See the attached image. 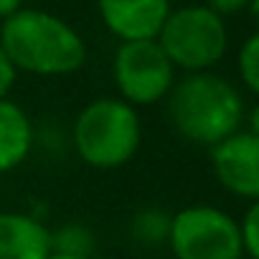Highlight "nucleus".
Segmentation results:
<instances>
[{"label":"nucleus","mask_w":259,"mask_h":259,"mask_svg":"<svg viewBox=\"0 0 259 259\" xmlns=\"http://www.w3.org/2000/svg\"><path fill=\"white\" fill-rule=\"evenodd\" d=\"M168 117L183 140L213 148L239 133L244 102L236 87L224 76L193 71L173 84L168 94Z\"/></svg>","instance_id":"obj_2"},{"label":"nucleus","mask_w":259,"mask_h":259,"mask_svg":"<svg viewBox=\"0 0 259 259\" xmlns=\"http://www.w3.org/2000/svg\"><path fill=\"white\" fill-rule=\"evenodd\" d=\"M158 44L176 69L188 74L208 71L219 64L229 46L224 18L208 6H183L165 18Z\"/></svg>","instance_id":"obj_4"},{"label":"nucleus","mask_w":259,"mask_h":259,"mask_svg":"<svg viewBox=\"0 0 259 259\" xmlns=\"http://www.w3.org/2000/svg\"><path fill=\"white\" fill-rule=\"evenodd\" d=\"M0 46L18 71L36 76H69L87 64V44L64 18L21 8L0 26Z\"/></svg>","instance_id":"obj_1"},{"label":"nucleus","mask_w":259,"mask_h":259,"mask_svg":"<svg viewBox=\"0 0 259 259\" xmlns=\"http://www.w3.org/2000/svg\"><path fill=\"white\" fill-rule=\"evenodd\" d=\"M249 124H251V135L259 138V104L251 109V114H249Z\"/></svg>","instance_id":"obj_18"},{"label":"nucleus","mask_w":259,"mask_h":259,"mask_svg":"<svg viewBox=\"0 0 259 259\" xmlns=\"http://www.w3.org/2000/svg\"><path fill=\"white\" fill-rule=\"evenodd\" d=\"M23 8V0H0V21L11 18L13 13H18Z\"/></svg>","instance_id":"obj_17"},{"label":"nucleus","mask_w":259,"mask_h":259,"mask_svg":"<svg viewBox=\"0 0 259 259\" xmlns=\"http://www.w3.org/2000/svg\"><path fill=\"white\" fill-rule=\"evenodd\" d=\"M130 234H133V239L143 246H158V244L168 241L170 213H165L160 208H143V211L135 213Z\"/></svg>","instance_id":"obj_11"},{"label":"nucleus","mask_w":259,"mask_h":259,"mask_svg":"<svg viewBox=\"0 0 259 259\" xmlns=\"http://www.w3.org/2000/svg\"><path fill=\"white\" fill-rule=\"evenodd\" d=\"M16 79H18V69H16L13 61L8 59L6 49L0 46V99H6V97L11 94Z\"/></svg>","instance_id":"obj_15"},{"label":"nucleus","mask_w":259,"mask_h":259,"mask_svg":"<svg viewBox=\"0 0 259 259\" xmlns=\"http://www.w3.org/2000/svg\"><path fill=\"white\" fill-rule=\"evenodd\" d=\"M241 229V244H244V251L251 256V259H259V198L251 203V208L246 211L244 221L239 224Z\"/></svg>","instance_id":"obj_14"},{"label":"nucleus","mask_w":259,"mask_h":259,"mask_svg":"<svg viewBox=\"0 0 259 259\" xmlns=\"http://www.w3.org/2000/svg\"><path fill=\"white\" fill-rule=\"evenodd\" d=\"M33 148V122L13 99H0V176L18 168Z\"/></svg>","instance_id":"obj_10"},{"label":"nucleus","mask_w":259,"mask_h":259,"mask_svg":"<svg viewBox=\"0 0 259 259\" xmlns=\"http://www.w3.org/2000/svg\"><path fill=\"white\" fill-rule=\"evenodd\" d=\"M249 259H251V256H249Z\"/></svg>","instance_id":"obj_20"},{"label":"nucleus","mask_w":259,"mask_h":259,"mask_svg":"<svg viewBox=\"0 0 259 259\" xmlns=\"http://www.w3.org/2000/svg\"><path fill=\"white\" fill-rule=\"evenodd\" d=\"M51 251L92 256L94 254V234L84 224H64L51 231Z\"/></svg>","instance_id":"obj_12"},{"label":"nucleus","mask_w":259,"mask_h":259,"mask_svg":"<svg viewBox=\"0 0 259 259\" xmlns=\"http://www.w3.org/2000/svg\"><path fill=\"white\" fill-rule=\"evenodd\" d=\"M168 244L176 259H241V229L221 208L188 206L170 216Z\"/></svg>","instance_id":"obj_6"},{"label":"nucleus","mask_w":259,"mask_h":259,"mask_svg":"<svg viewBox=\"0 0 259 259\" xmlns=\"http://www.w3.org/2000/svg\"><path fill=\"white\" fill-rule=\"evenodd\" d=\"M46 259H92V256H76V254H59V251H51Z\"/></svg>","instance_id":"obj_19"},{"label":"nucleus","mask_w":259,"mask_h":259,"mask_svg":"<svg viewBox=\"0 0 259 259\" xmlns=\"http://www.w3.org/2000/svg\"><path fill=\"white\" fill-rule=\"evenodd\" d=\"M249 3H251V0H208L206 6H208L211 11H216V13L224 18V16H234V13L244 11Z\"/></svg>","instance_id":"obj_16"},{"label":"nucleus","mask_w":259,"mask_h":259,"mask_svg":"<svg viewBox=\"0 0 259 259\" xmlns=\"http://www.w3.org/2000/svg\"><path fill=\"white\" fill-rule=\"evenodd\" d=\"M97 11L104 28L122 44L158 38L173 8L170 0H97Z\"/></svg>","instance_id":"obj_8"},{"label":"nucleus","mask_w":259,"mask_h":259,"mask_svg":"<svg viewBox=\"0 0 259 259\" xmlns=\"http://www.w3.org/2000/svg\"><path fill=\"white\" fill-rule=\"evenodd\" d=\"M112 76L119 99L133 107H150L170 94L176 84V66L158 38L122 41L112 59Z\"/></svg>","instance_id":"obj_5"},{"label":"nucleus","mask_w":259,"mask_h":259,"mask_svg":"<svg viewBox=\"0 0 259 259\" xmlns=\"http://www.w3.org/2000/svg\"><path fill=\"white\" fill-rule=\"evenodd\" d=\"M51 231L31 213L0 211V259H46Z\"/></svg>","instance_id":"obj_9"},{"label":"nucleus","mask_w":259,"mask_h":259,"mask_svg":"<svg viewBox=\"0 0 259 259\" xmlns=\"http://www.w3.org/2000/svg\"><path fill=\"white\" fill-rule=\"evenodd\" d=\"M211 168L216 181L234 196L259 198V138L234 133L211 148Z\"/></svg>","instance_id":"obj_7"},{"label":"nucleus","mask_w":259,"mask_h":259,"mask_svg":"<svg viewBox=\"0 0 259 259\" xmlns=\"http://www.w3.org/2000/svg\"><path fill=\"white\" fill-rule=\"evenodd\" d=\"M239 74H241V81L254 94H259V31L249 36L239 51Z\"/></svg>","instance_id":"obj_13"},{"label":"nucleus","mask_w":259,"mask_h":259,"mask_svg":"<svg viewBox=\"0 0 259 259\" xmlns=\"http://www.w3.org/2000/svg\"><path fill=\"white\" fill-rule=\"evenodd\" d=\"M71 140L87 165L97 170L122 168L138 155L143 143L138 109L119 97H99L76 114Z\"/></svg>","instance_id":"obj_3"}]
</instances>
